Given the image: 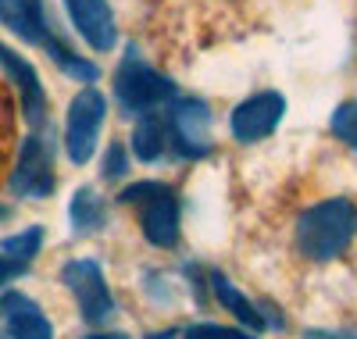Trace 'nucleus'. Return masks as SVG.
Returning a JSON list of instances; mask_svg holds the SVG:
<instances>
[{"label": "nucleus", "instance_id": "nucleus-22", "mask_svg": "<svg viewBox=\"0 0 357 339\" xmlns=\"http://www.w3.org/2000/svg\"><path fill=\"white\" fill-rule=\"evenodd\" d=\"M22 271H25V264H18V261H8L4 254H0V289H4L11 279H18Z\"/></svg>", "mask_w": 357, "mask_h": 339}, {"label": "nucleus", "instance_id": "nucleus-4", "mask_svg": "<svg viewBox=\"0 0 357 339\" xmlns=\"http://www.w3.org/2000/svg\"><path fill=\"white\" fill-rule=\"evenodd\" d=\"M168 140L178 158L200 161L211 153V104L200 97L172 100L168 111Z\"/></svg>", "mask_w": 357, "mask_h": 339}, {"label": "nucleus", "instance_id": "nucleus-12", "mask_svg": "<svg viewBox=\"0 0 357 339\" xmlns=\"http://www.w3.org/2000/svg\"><path fill=\"white\" fill-rule=\"evenodd\" d=\"M0 25L11 29L18 40L36 43V47H47L54 40L40 0H0Z\"/></svg>", "mask_w": 357, "mask_h": 339}, {"label": "nucleus", "instance_id": "nucleus-19", "mask_svg": "<svg viewBox=\"0 0 357 339\" xmlns=\"http://www.w3.org/2000/svg\"><path fill=\"white\" fill-rule=\"evenodd\" d=\"M183 339H257V332H240V329H225V325H211V322H197V325L183 329Z\"/></svg>", "mask_w": 357, "mask_h": 339}, {"label": "nucleus", "instance_id": "nucleus-5", "mask_svg": "<svg viewBox=\"0 0 357 339\" xmlns=\"http://www.w3.org/2000/svg\"><path fill=\"white\" fill-rule=\"evenodd\" d=\"M61 282L72 289V296H75V303H79L82 322H89V325H104V322L114 315V296H111V289H107L104 268H100L93 257L68 261V264L61 268Z\"/></svg>", "mask_w": 357, "mask_h": 339}, {"label": "nucleus", "instance_id": "nucleus-24", "mask_svg": "<svg viewBox=\"0 0 357 339\" xmlns=\"http://www.w3.org/2000/svg\"><path fill=\"white\" fill-rule=\"evenodd\" d=\"M178 332H154V336H146V339H175Z\"/></svg>", "mask_w": 357, "mask_h": 339}, {"label": "nucleus", "instance_id": "nucleus-2", "mask_svg": "<svg viewBox=\"0 0 357 339\" xmlns=\"http://www.w3.org/2000/svg\"><path fill=\"white\" fill-rule=\"evenodd\" d=\"M114 100H118V107H122V114L143 118V114H151V111L175 100V82L168 75L154 72L139 57V50L129 47L122 65H118V72H114Z\"/></svg>", "mask_w": 357, "mask_h": 339}, {"label": "nucleus", "instance_id": "nucleus-3", "mask_svg": "<svg viewBox=\"0 0 357 339\" xmlns=\"http://www.w3.org/2000/svg\"><path fill=\"white\" fill-rule=\"evenodd\" d=\"M107 118V100L97 86H82L68 104V121H65V153L72 165H86L97 150L100 129Z\"/></svg>", "mask_w": 357, "mask_h": 339}, {"label": "nucleus", "instance_id": "nucleus-8", "mask_svg": "<svg viewBox=\"0 0 357 339\" xmlns=\"http://www.w3.org/2000/svg\"><path fill=\"white\" fill-rule=\"evenodd\" d=\"M0 68H4V75L15 82L18 100H22V114L29 118V126L40 129L47 121V89L40 82V72L29 65L18 50H11L8 43H0Z\"/></svg>", "mask_w": 357, "mask_h": 339}, {"label": "nucleus", "instance_id": "nucleus-7", "mask_svg": "<svg viewBox=\"0 0 357 339\" xmlns=\"http://www.w3.org/2000/svg\"><path fill=\"white\" fill-rule=\"evenodd\" d=\"M282 114H286V97L275 93V89H261V93H254L243 104L232 107L229 129H232L236 143H257L279 129Z\"/></svg>", "mask_w": 357, "mask_h": 339}, {"label": "nucleus", "instance_id": "nucleus-14", "mask_svg": "<svg viewBox=\"0 0 357 339\" xmlns=\"http://www.w3.org/2000/svg\"><path fill=\"white\" fill-rule=\"evenodd\" d=\"M68 218H72V229H75L79 236L104 229L107 207H104V200L97 197L93 186H79V190H75V197H72V204H68Z\"/></svg>", "mask_w": 357, "mask_h": 339}, {"label": "nucleus", "instance_id": "nucleus-23", "mask_svg": "<svg viewBox=\"0 0 357 339\" xmlns=\"http://www.w3.org/2000/svg\"><path fill=\"white\" fill-rule=\"evenodd\" d=\"M89 339H129V336H122V332H100V336H89Z\"/></svg>", "mask_w": 357, "mask_h": 339}, {"label": "nucleus", "instance_id": "nucleus-18", "mask_svg": "<svg viewBox=\"0 0 357 339\" xmlns=\"http://www.w3.org/2000/svg\"><path fill=\"white\" fill-rule=\"evenodd\" d=\"M333 136L350 150H357V100H347L333 111Z\"/></svg>", "mask_w": 357, "mask_h": 339}, {"label": "nucleus", "instance_id": "nucleus-1", "mask_svg": "<svg viewBox=\"0 0 357 339\" xmlns=\"http://www.w3.org/2000/svg\"><path fill=\"white\" fill-rule=\"evenodd\" d=\"M357 236V204L347 197L307 207L296 222V250L307 261H336Z\"/></svg>", "mask_w": 357, "mask_h": 339}, {"label": "nucleus", "instance_id": "nucleus-9", "mask_svg": "<svg viewBox=\"0 0 357 339\" xmlns=\"http://www.w3.org/2000/svg\"><path fill=\"white\" fill-rule=\"evenodd\" d=\"M65 11L75 25V33L93 47L97 54L114 50L118 43V25L107 0H65Z\"/></svg>", "mask_w": 357, "mask_h": 339}, {"label": "nucleus", "instance_id": "nucleus-11", "mask_svg": "<svg viewBox=\"0 0 357 339\" xmlns=\"http://www.w3.org/2000/svg\"><path fill=\"white\" fill-rule=\"evenodd\" d=\"M139 225H143L146 243L161 246V250L175 246V243H178V197H175L168 186H161L151 200H143Z\"/></svg>", "mask_w": 357, "mask_h": 339}, {"label": "nucleus", "instance_id": "nucleus-17", "mask_svg": "<svg viewBox=\"0 0 357 339\" xmlns=\"http://www.w3.org/2000/svg\"><path fill=\"white\" fill-rule=\"evenodd\" d=\"M40 246H43V225H29V229L18 232V236L0 239V254H4L8 261H18V264L29 268V261L40 254Z\"/></svg>", "mask_w": 357, "mask_h": 339}, {"label": "nucleus", "instance_id": "nucleus-6", "mask_svg": "<svg viewBox=\"0 0 357 339\" xmlns=\"http://www.w3.org/2000/svg\"><path fill=\"white\" fill-rule=\"evenodd\" d=\"M11 193L25 200H43L54 193V150L43 136H29L22 143L11 172Z\"/></svg>", "mask_w": 357, "mask_h": 339}, {"label": "nucleus", "instance_id": "nucleus-25", "mask_svg": "<svg viewBox=\"0 0 357 339\" xmlns=\"http://www.w3.org/2000/svg\"><path fill=\"white\" fill-rule=\"evenodd\" d=\"M8 214H11V211H8V207H0V222H4V218H8Z\"/></svg>", "mask_w": 357, "mask_h": 339}, {"label": "nucleus", "instance_id": "nucleus-15", "mask_svg": "<svg viewBox=\"0 0 357 339\" xmlns=\"http://www.w3.org/2000/svg\"><path fill=\"white\" fill-rule=\"evenodd\" d=\"M211 286H215V296H218V303L225 307V311H232L236 318H240L250 332H261L264 329V315L257 311V307L240 293V289H236L229 279H225V275L222 271H211Z\"/></svg>", "mask_w": 357, "mask_h": 339}, {"label": "nucleus", "instance_id": "nucleus-21", "mask_svg": "<svg viewBox=\"0 0 357 339\" xmlns=\"http://www.w3.org/2000/svg\"><path fill=\"white\" fill-rule=\"evenodd\" d=\"M161 186H165V182H132V186L122 190V197H118V200H122V204H143V200H151Z\"/></svg>", "mask_w": 357, "mask_h": 339}, {"label": "nucleus", "instance_id": "nucleus-10", "mask_svg": "<svg viewBox=\"0 0 357 339\" xmlns=\"http://www.w3.org/2000/svg\"><path fill=\"white\" fill-rule=\"evenodd\" d=\"M0 339H54V325L36 300L4 293L0 296Z\"/></svg>", "mask_w": 357, "mask_h": 339}, {"label": "nucleus", "instance_id": "nucleus-13", "mask_svg": "<svg viewBox=\"0 0 357 339\" xmlns=\"http://www.w3.org/2000/svg\"><path fill=\"white\" fill-rule=\"evenodd\" d=\"M165 143H172L168 140V114H161V111L143 114L132 129V153L143 165H151V161H161Z\"/></svg>", "mask_w": 357, "mask_h": 339}, {"label": "nucleus", "instance_id": "nucleus-20", "mask_svg": "<svg viewBox=\"0 0 357 339\" xmlns=\"http://www.w3.org/2000/svg\"><path fill=\"white\" fill-rule=\"evenodd\" d=\"M100 172H104V179H122V175L129 172V153H126L122 143H111V146H107Z\"/></svg>", "mask_w": 357, "mask_h": 339}, {"label": "nucleus", "instance_id": "nucleus-16", "mask_svg": "<svg viewBox=\"0 0 357 339\" xmlns=\"http://www.w3.org/2000/svg\"><path fill=\"white\" fill-rule=\"evenodd\" d=\"M47 54H50V61L57 68H61L65 75H72V79H79V82H86V86H93L97 82V75H100V68L93 65V61H86V57H79L68 43H61V40H50L47 47H43Z\"/></svg>", "mask_w": 357, "mask_h": 339}]
</instances>
